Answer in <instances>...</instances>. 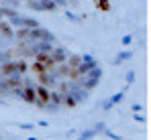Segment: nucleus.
<instances>
[{"label": "nucleus", "instance_id": "2", "mask_svg": "<svg viewBox=\"0 0 151 140\" xmlns=\"http://www.w3.org/2000/svg\"><path fill=\"white\" fill-rule=\"evenodd\" d=\"M0 140H8V138H4V136H2V134H0Z\"/></svg>", "mask_w": 151, "mask_h": 140}, {"label": "nucleus", "instance_id": "1", "mask_svg": "<svg viewBox=\"0 0 151 140\" xmlns=\"http://www.w3.org/2000/svg\"><path fill=\"white\" fill-rule=\"evenodd\" d=\"M100 75L96 59L70 51L41 24L0 6V93L43 110L74 108Z\"/></svg>", "mask_w": 151, "mask_h": 140}]
</instances>
